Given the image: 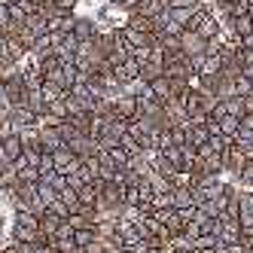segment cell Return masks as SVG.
I'll list each match as a JSON object with an SVG mask.
<instances>
[{
  "instance_id": "obj_22",
  "label": "cell",
  "mask_w": 253,
  "mask_h": 253,
  "mask_svg": "<svg viewBox=\"0 0 253 253\" xmlns=\"http://www.w3.org/2000/svg\"><path fill=\"white\" fill-rule=\"evenodd\" d=\"M156 77H162V61H147V64H140V80L153 83Z\"/></svg>"
},
{
  "instance_id": "obj_8",
  "label": "cell",
  "mask_w": 253,
  "mask_h": 253,
  "mask_svg": "<svg viewBox=\"0 0 253 253\" xmlns=\"http://www.w3.org/2000/svg\"><path fill=\"white\" fill-rule=\"evenodd\" d=\"M113 77L119 80V85H125V83H131L134 77H140V64H137V61L128 55V58L122 61V64H116V67H113Z\"/></svg>"
},
{
  "instance_id": "obj_16",
  "label": "cell",
  "mask_w": 253,
  "mask_h": 253,
  "mask_svg": "<svg viewBox=\"0 0 253 253\" xmlns=\"http://www.w3.org/2000/svg\"><path fill=\"white\" fill-rule=\"evenodd\" d=\"M171 195H174V208H189V205H195V198H192V186H174V189H171Z\"/></svg>"
},
{
  "instance_id": "obj_12",
  "label": "cell",
  "mask_w": 253,
  "mask_h": 253,
  "mask_svg": "<svg viewBox=\"0 0 253 253\" xmlns=\"http://www.w3.org/2000/svg\"><path fill=\"white\" fill-rule=\"evenodd\" d=\"M40 92H43V101H46V104H52V101H61V98L67 95V88H64V85H58V83H52V80H43Z\"/></svg>"
},
{
  "instance_id": "obj_11",
  "label": "cell",
  "mask_w": 253,
  "mask_h": 253,
  "mask_svg": "<svg viewBox=\"0 0 253 253\" xmlns=\"http://www.w3.org/2000/svg\"><path fill=\"white\" fill-rule=\"evenodd\" d=\"M37 235H40V229L12 223V241H19V244H37Z\"/></svg>"
},
{
  "instance_id": "obj_30",
  "label": "cell",
  "mask_w": 253,
  "mask_h": 253,
  "mask_svg": "<svg viewBox=\"0 0 253 253\" xmlns=\"http://www.w3.org/2000/svg\"><path fill=\"white\" fill-rule=\"evenodd\" d=\"M3 171H6V165H3V162H0V177H3Z\"/></svg>"
},
{
  "instance_id": "obj_13",
  "label": "cell",
  "mask_w": 253,
  "mask_h": 253,
  "mask_svg": "<svg viewBox=\"0 0 253 253\" xmlns=\"http://www.w3.org/2000/svg\"><path fill=\"white\" fill-rule=\"evenodd\" d=\"M74 34H77V40H95V34H98V25H95L92 19H80V15H77Z\"/></svg>"
},
{
  "instance_id": "obj_7",
  "label": "cell",
  "mask_w": 253,
  "mask_h": 253,
  "mask_svg": "<svg viewBox=\"0 0 253 253\" xmlns=\"http://www.w3.org/2000/svg\"><path fill=\"white\" fill-rule=\"evenodd\" d=\"M150 88H153V95H156V101H171V98H177V88H174V83L162 74V77H156L153 83H150Z\"/></svg>"
},
{
  "instance_id": "obj_29",
  "label": "cell",
  "mask_w": 253,
  "mask_h": 253,
  "mask_svg": "<svg viewBox=\"0 0 253 253\" xmlns=\"http://www.w3.org/2000/svg\"><path fill=\"white\" fill-rule=\"evenodd\" d=\"M40 253H61L55 244H40Z\"/></svg>"
},
{
  "instance_id": "obj_18",
  "label": "cell",
  "mask_w": 253,
  "mask_h": 253,
  "mask_svg": "<svg viewBox=\"0 0 253 253\" xmlns=\"http://www.w3.org/2000/svg\"><path fill=\"white\" fill-rule=\"evenodd\" d=\"M58 198H61V202L67 205V211H70V213H74V211H80V208H83V205H80V192H77L74 186H64V189L58 192Z\"/></svg>"
},
{
  "instance_id": "obj_10",
  "label": "cell",
  "mask_w": 253,
  "mask_h": 253,
  "mask_svg": "<svg viewBox=\"0 0 253 253\" xmlns=\"http://www.w3.org/2000/svg\"><path fill=\"white\" fill-rule=\"evenodd\" d=\"M0 147H3V153H6V162L12 165V162L22 156V137H19V131H12L9 137H3V143H0Z\"/></svg>"
},
{
  "instance_id": "obj_5",
  "label": "cell",
  "mask_w": 253,
  "mask_h": 253,
  "mask_svg": "<svg viewBox=\"0 0 253 253\" xmlns=\"http://www.w3.org/2000/svg\"><path fill=\"white\" fill-rule=\"evenodd\" d=\"M110 104H113V113L122 116V119H134V116H137V101H134L131 95H125V92L113 95Z\"/></svg>"
},
{
  "instance_id": "obj_27",
  "label": "cell",
  "mask_w": 253,
  "mask_h": 253,
  "mask_svg": "<svg viewBox=\"0 0 253 253\" xmlns=\"http://www.w3.org/2000/svg\"><path fill=\"white\" fill-rule=\"evenodd\" d=\"M104 250H107V241L101 238V235H98L92 244H85V247H83V253H104Z\"/></svg>"
},
{
  "instance_id": "obj_23",
  "label": "cell",
  "mask_w": 253,
  "mask_h": 253,
  "mask_svg": "<svg viewBox=\"0 0 253 253\" xmlns=\"http://www.w3.org/2000/svg\"><path fill=\"white\" fill-rule=\"evenodd\" d=\"M232 31L238 34V37L250 34V31H253V25H250V12H247V15H235V19H232Z\"/></svg>"
},
{
  "instance_id": "obj_21",
  "label": "cell",
  "mask_w": 253,
  "mask_h": 253,
  "mask_svg": "<svg viewBox=\"0 0 253 253\" xmlns=\"http://www.w3.org/2000/svg\"><path fill=\"white\" fill-rule=\"evenodd\" d=\"M238 125H241V116H232V113H226V116L220 119V134L232 137L235 131H238Z\"/></svg>"
},
{
  "instance_id": "obj_20",
  "label": "cell",
  "mask_w": 253,
  "mask_h": 253,
  "mask_svg": "<svg viewBox=\"0 0 253 253\" xmlns=\"http://www.w3.org/2000/svg\"><path fill=\"white\" fill-rule=\"evenodd\" d=\"M195 15V9H183V6H168V19H174L177 25H189V19Z\"/></svg>"
},
{
  "instance_id": "obj_6",
  "label": "cell",
  "mask_w": 253,
  "mask_h": 253,
  "mask_svg": "<svg viewBox=\"0 0 253 253\" xmlns=\"http://www.w3.org/2000/svg\"><path fill=\"white\" fill-rule=\"evenodd\" d=\"M9 122L15 125V131H19V128H37V113L28 110V107H12V110H9Z\"/></svg>"
},
{
  "instance_id": "obj_4",
  "label": "cell",
  "mask_w": 253,
  "mask_h": 253,
  "mask_svg": "<svg viewBox=\"0 0 253 253\" xmlns=\"http://www.w3.org/2000/svg\"><path fill=\"white\" fill-rule=\"evenodd\" d=\"M205 43H208V40H202V37H198L195 31H189V28H183V34H180V49H183L186 58L202 55V52H205Z\"/></svg>"
},
{
  "instance_id": "obj_28",
  "label": "cell",
  "mask_w": 253,
  "mask_h": 253,
  "mask_svg": "<svg viewBox=\"0 0 253 253\" xmlns=\"http://www.w3.org/2000/svg\"><path fill=\"white\" fill-rule=\"evenodd\" d=\"M241 101H244V113H253V92H250V95H244Z\"/></svg>"
},
{
  "instance_id": "obj_17",
  "label": "cell",
  "mask_w": 253,
  "mask_h": 253,
  "mask_svg": "<svg viewBox=\"0 0 253 253\" xmlns=\"http://www.w3.org/2000/svg\"><path fill=\"white\" fill-rule=\"evenodd\" d=\"M101 153H104L107 159H110V162H113L116 168H128V159H131V156L125 153V150L119 147V143H116V147H110V150H101Z\"/></svg>"
},
{
  "instance_id": "obj_1",
  "label": "cell",
  "mask_w": 253,
  "mask_h": 253,
  "mask_svg": "<svg viewBox=\"0 0 253 253\" xmlns=\"http://www.w3.org/2000/svg\"><path fill=\"white\" fill-rule=\"evenodd\" d=\"M77 49H80V40H77V34H55V46H52V52L58 55V61L61 64H67V61H74V55H77Z\"/></svg>"
},
{
  "instance_id": "obj_25",
  "label": "cell",
  "mask_w": 253,
  "mask_h": 253,
  "mask_svg": "<svg viewBox=\"0 0 253 253\" xmlns=\"http://www.w3.org/2000/svg\"><path fill=\"white\" fill-rule=\"evenodd\" d=\"M37 171H40V180L49 177L55 171V162H52V153H40V162H37Z\"/></svg>"
},
{
  "instance_id": "obj_24",
  "label": "cell",
  "mask_w": 253,
  "mask_h": 253,
  "mask_svg": "<svg viewBox=\"0 0 253 253\" xmlns=\"http://www.w3.org/2000/svg\"><path fill=\"white\" fill-rule=\"evenodd\" d=\"M9 110H12V98H9V88H6V83L0 80V119H3V116H9Z\"/></svg>"
},
{
  "instance_id": "obj_9",
  "label": "cell",
  "mask_w": 253,
  "mask_h": 253,
  "mask_svg": "<svg viewBox=\"0 0 253 253\" xmlns=\"http://www.w3.org/2000/svg\"><path fill=\"white\" fill-rule=\"evenodd\" d=\"M162 9H168V0H137V6H134L131 12L147 15V19H156Z\"/></svg>"
},
{
  "instance_id": "obj_2",
  "label": "cell",
  "mask_w": 253,
  "mask_h": 253,
  "mask_svg": "<svg viewBox=\"0 0 253 253\" xmlns=\"http://www.w3.org/2000/svg\"><path fill=\"white\" fill-rule=\"evenodd\" d=\"M37 140H40L43 153H55L58 147H64V140H61L55 125H37Z\"/></svg>"
},
{
  "instance_id": "obj_31",
  "label": "cell",
  "mask_w": 253,
  "mask_h": 253,
  "mask_svg": "<svg viewBox=\"0 0 253 253\" xmlns=\"http://www.w3.org/2000/svg\"><path fill=\"white\" fill-rule=\"evenodd\" d=\"M250 247H253V241H250Z\"/></svg>"
},
{
  "instance_id": "obj_19",
  "label": "cell",
  "mask_w": 253,
  "mask_h": 253,
  "mask_svg": "<svg viewBox=\"0 0 253 253\" xmlns=\"http://www.w3.org/2000/svg\"><path fill=\"white\" fill-rule=\"evenodd\" d=\"M37 195H40V202H43V205L49 208V205H52V202H55V198H58V189L52 186L49 180H40V183H37Z\"/></svg>"
},
{
  "instance_id": "obj_26",
  "label": "cell",
  "mask_w": 253,
  "mask_h": 253,
  "mask_svg": "<svg viewBox=\"0 0 253 253\" xmlns=\"http://www.w3.org/2000/svg\"><path fill=\"white\" fill-rule=\"evenodd\" d=\"M216 244H220V238H216V235H211V232H202V235L192 241V247H216Z\"/></svg>"
},
{
  "instance_id": "obj_15",
  "label": "cell",
  "mask_w": 253,
  "mask_h": 253,
  "mask_svg": "<svg viewBox=\"0 0 253 253\" xmlns=\"http://www.w3.org/2000/svg\"><path fill=\"white\" fill-rule=\"evenodd\" d=\"M98 238V226H83V229H74V244L83 250L85 244H92Z\"/></svg>"
},
{
  "instance_id": "obj_3",
  "label": "cell",
  "mask_w": 253,
  "mask_h": 253,
  "mask_svg": "<svg viewBox=\"0 0 253 253\" xmlns=\"http://www.w3.org/2000/svg\"><path fill=\"white\" fill-rule=\"evenodd\" d=\"M74 25H77V12H55L49 15V34H74Z\"/></svg>"
},
{
  "instance_id": "obj_14",
  "label": "cell",
  "mask_w": 253,
  "mask_h": 253,
  "mask_svg": "<svg viewBox=\"0 0 253 253\" xmlns=\"http://www.w3.org/2000/svg\"><path fill=\"white\" fill-rule=\"evenodd\" d=\"M125 58H128V46H125V43H122V37H119V40L113 43V49L104 55V61L110 64V67H116V64H122Z\"/></svg>"
}]
</instances>
